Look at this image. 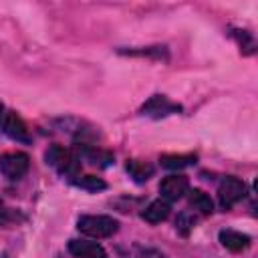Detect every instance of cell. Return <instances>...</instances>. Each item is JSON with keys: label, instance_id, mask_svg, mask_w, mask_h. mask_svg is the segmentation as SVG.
Here are the masks:
<instances>
[{"label": "cell", "instance_id": "obj_1", "mask_svg": "<svg viewBox=\"0 0 258 258\" xmlns=\"http://www.w3.org/2000/svg\"><path fill=\"white\" fill-rule=\"evenodd\" d=\"M44 161L52 165L60 175H67L73 179L79 175V169H81V159L73 151L64 149L62 145H50L44 153Z\"/></svg>", "mask_w": 258, "mask_h": 258}, {"label": "cell", "instance_id": "obj_2", "mask_svg": "<svg viewBox=\"0 0 258 258\" xmlns=\"http://www.w3.org/2000/svg\"><path fill=\"white\" fill-rule=\"evenodd\" d=\"M79 232H83L85 236L91 238H109L119 230V222L113 216H103V214H95V216H81L77 222Z\"/></svg>", "mask_w": 258, "mask_h": 258}, {"label": "cell", "instance_id": "obj_3", "mask_svg": "<svg viewBox=\"0 0 258 258\" xmlns=\"http://www.w3.org/2000/svg\"><path fill=\"white\" fill-rule=\"evenodd\" d=\"M246 196V183L234 175H226L222 177L220 185H218V200L222 210H232L242 198Z\"/></svg>", "mask_w": 258, "mask_h": 258}, {"label": "cell", "instance_id": "obj_4", "mask_svg": "<svg viewBox=\"0 0 258 258\" xmlns=\"http://www.w3.org/2000/svg\"><path fill=\"white\" fill-rule=\"evenodd\" d=\"M28 165H30V157L22 151H8L0 155V171L10 181L22 179L28 171Z\"/></svg>", "mask_w": 258, "mask_h": 258}, {"label": "cell", "instance_id": "obj_5", "mask_svg": "<svg viewBox=\"0 0 258 258\" xmlns=\"http://www.w3.org/2000/svg\"><path fill=\"white\" fill-rule=\"evenodd\" d=\"M187 191H189V179L181 173L165 175L159 183V194H161V200H165V202H177Z\"/></svg>", "mask_w": 258, "mask_h": 258}, {"label": "cell", "instance_id": "obj_6", "mask_svg": "<svg viewBox=\"0 0 258 258\" xmlns=\"http://www.w3.org/2000/svg\"><path fill=\"white\" fill-rule=\"evenodd\" d=\"M2 131H4L10 139H14V141H18V143H30V141H32L26 123H24V121L20 119V115H16L14 111H8V113L4 115V119H2Z\"/></svg>", "mask_w": 258, "mask_h": 258}, {"label": "cell", "instance_id": "obj_7", "mask_svg": "<svg viewBox=\"0 0 258 258\" xmlns=\"http://www.w3.org/2000/svg\"><path fill=\"white\" fill-rule=\"evenodd\" d=\"M181 107L173 101H169L167 97L163 95H153L143 107H141V113L147 115V117H153V119H159V117H167L171 113H177Z\"/></svg>", "mask_w": 258, "mask_h": 258}, {"label": "cell", "instance_id": "obj_8", "mask_svg": "<svg viewBox=\"0 0 258 258\" xmlns=\"http://www.w3.org/2000/svg\"><path fill=\"white\" fill-rule=\"evenodd\" d=\"M75 155L79 159L89 161L91 165H97V167H109L113 163V153L103 151V149H97V147L87 145V143H77L75 145Z\"/></svg>", "mask_w": 258, "mask_h": 258}, {"label": "cell", "instance_id": "obj_9", "mask_svg": "<svg viewBox=\"0 0 258 258\" xmlns=\"http://www.w3.org/2000/svg\"><path fill=\"white\" fill-rule=\"evenodd\" d=\"M69 252L75 258H109L105 248L99 242H93V240H71L69 242Z\"/></svg>", "mask_w": 258, "mask_h": 258}, {"label": "cell", "instance_id": "obj_10", "mask_svg": "<svg viewBox=\"0 0 258 258\" xmlns=\"http://www.w3.org/2000/svg\"><path fill=\"white\" fill-rule=\"evenodd\" d=\"M220 244L230 252H242L250 246V236L242 234L238 230H222L220 232Z\"/></svg>", "mask_w": 258, "mask_h": 258}, {"label": "cell", "instance_id": "obj_11", "mask_svg": "<svg viewBox=\"0 0 258 258\" xmlns=\"http://www.w3.org/2000/svg\"><path fill=\"white\" fill-rule=\"evenodd\" d=\"M171 214V208H169V202L165 200H153L143 212H141V218L149 224H161L169 218Z\"/></svg>", "mask_w": 258, "mask_h": 258}, {"label": "cell", "instance_id": "obj_12", "mask_svg": "<svg viewBox=\"0 0 258 258\" xmlns=\"http://www.w3.org/2000/svg\"><path fill=\"white\" fill-rule=\"evenodd\" d=\"M125 169L133 177V181H137V183H143L153 175V165L147 161H139V159H127Z\"/></svg>", "mask_w": 258, "mask_h": 258}, {"label": "cell", "instance_id": "obj_13", "mask_svg": "<svg viewBox=\"0 0 258 258\" xmlns=\"http://www.w3.org/2000/svg\"><path fill=\"white\" fill-rule=\"evenodd\" d=\"M187 204H189V208H194L196 212H200V214H204V216H208V214L214 212V202H212V198H210L206 191H202V189H191V191H187Z\"/></svg>", "mask_w": 258, "mask_h": 258}, {"label": "cell", "instance_id": "obj_14", "mask_svg": "<svg viewBox=\"0 0 258 258\" xmlns=\"http://www.w3.org/2000/svg\"><path fill=\"white\" fill-rule=\"evenodd\" d=\"M159 163H161V167H167V169H183V167L196 163V155H191V153H187V155L169 153V155H161Z\"/></svg>", "mask_w": 258, "mask_h": 258}, {"label": "cell", "instance_id": "obj_15", "mask_svg": "<svg viewBox=\"0 0 258 258\" xmlns=\"http://www.w3.org/2000/svg\"><path fill=\"white\" fill-rule=\"evenodd\" d=\"M73 183H75L77 187L85 189V191H101V189L107 187V183H105L101 177H97V175H77V177L73 179Z\"/></svg>", "mask_w": 258, "mask_h": 258}, {"label": "cell", "instance_id": "obj_16", "mask_svg": "<svg viewBox=\"0 0 258 258\" xmlns=\"http://www.w3.org/2000/svg\"><path fill=\"white\" fill-rule=\"evenodd\" d=\"M238 34V42H240V46H242V52H246V54H252L254 52V38H252V34L248 32V30H236Z\"/></svg>", "mask_w": 258, "mask_h": 258}, {"label": "cell", "instance_id": "obj_17", "mask_svg": "<svg viewBox=\"0 0 258 258\" xmlns=\"http://www.w3.org/2000/svg\"><path fill=\"white\" fill-rule=\"evenodd\" d=\"M194 224H196V218H191L189 214H179L177 220H175V228H177L183 236L194 228Z\"/></svg>", "mask_w": 258, "mask_h": 258}, {"label": "cell", "instance_id": "obj_18", "mask_svg": "<svg viewBox=\"0 0 258 258\" xmlns=\"http://www.w3.org/2000/svg\"><path fill=\"white\" fill-rule=\"evenodd\" d=\"M133 258H165V256L153 248H137V254Z\"/></svg>", "mask_w": 258, "mask_h": 258}, {"label": "cell", "instance_id": "obj_19", "mask_svg": "<svg viewBox=\"0 0 258 258\" xmlns=\"http://www.w3.org/2000/svg\"><path fill=\"white\" fill-rule=\"evenodd\" d=\"M4 115H6V111H4V105L0 103V123H2V119H4Z\"/></svg>", "mask_w": 258, "mask_h": 258}, {"label": "cell", "instance_id": "obj_20", "mask_svg": "<svg viewBox=\"0 0 258 258\" xmlns=\"http://www.w3.org/2000/svg\"><path fill=\"white\" fill-rule=\"evenodd\" d=\"M0 258H8V256H6V254H2V256H0Z\"/></svg>", "mask_w": 258, "mask_h": 258}]
</instances>
